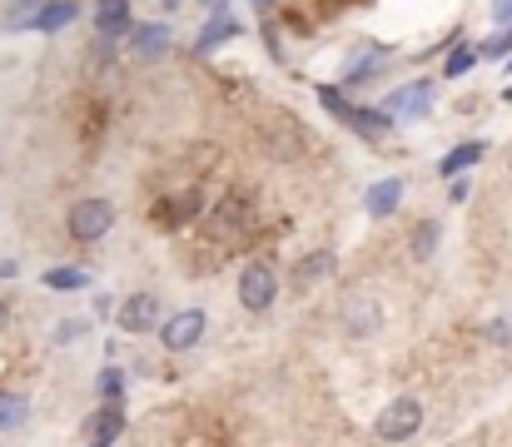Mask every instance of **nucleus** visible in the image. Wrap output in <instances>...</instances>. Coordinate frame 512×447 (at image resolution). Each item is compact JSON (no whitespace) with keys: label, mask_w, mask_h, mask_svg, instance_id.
I'll return each instance as SVG.
<instances>
[{"label":"nucleus","mask_w":512,"mask_h":447,"mask_svg":"<svg viewBox=\"0 0 512 447\" xmlns=\"http://www.w3.org/2000/svg\"><path fill=\"white\" fill-rule=\"evenodd\" d=\"M319 100H324V110L343 120L353 135H363V140H383L388 130H393V120L383 115V110H368V105H353V100H343L334 85H319Z\"/></svg>","instance_id":"f257e3e1"},{"label":"nucleus","mask_w":512,"mask_h":447,"mask_svg":"<svg viewBox=\"0 0 512 447\" xmlns=\"http://www.w3.org/2000/svg\"><path fill=\"white\" fill-rule=\"evenodd\" d=\"M65 229H70L75 244H95V239H105V234L115 229V204H110V199H80V204L70 209Z\"/></svg>","instance_id":"f03ea898"},{"label":"nucleus","mask_w":512,"mask_h":447,"mask_svg":"<svg viewBox=\"0 0 512 447\" xmlns=\"http://www.w3.org/2000/svg\"><path fill=\"white\" fill-rule=\"evenodd\" d=\"M373 433H378L383 443H408V438H418V433H423V403H418V398H393V403L378 413Z\"/></svg>","instance_id":"7ed1b4c3"},{"label":"nucleus","mask_w":512,"mask_h":447,"mask_svg":"<svg viewBox=\"0 0 512 447\" xmlns=\"http://www.w3.org/2000/svg\"><path fill=\"white\" fill-rule=\"evenodd\" d=\"M274 298H279V274L269 264H244V274H239V303L249 313H264V308H274Z\"/></svg>","instance_id":"20e7f679"},{"label":"nucleus","mask_w":512,"mask_h":447,"mask_svg":"<svg viewBox=\"0 0 512 447\" xmlns=\"http://www.w3.org/2000/svg\"><path fill=\"white\" fill-rule=\"evenodd\" d=\"M428 110H433V85H428V80H413V85L383 95V115H388L393 125H398V120H423Z\"/></svg>","instance_id":"39448f33"},{"label":"nucleus","mask_w":512,"mask_h":447,"mask_svg":"<svg viewBox=\"0 0 512 447\" xmlns=\"http://www.w3.org/2000/svg\"><path fill=\"white\" fill-rule=\"evenodd\" d=\"M204 328H209L204 308H184V313H174V318L160 323V343H165L170 353H184V348H194V343L204 338Z\"/></svg>","instance_id":"423d86ee"},{"label":"nucleus","mask_w":512,"mask_h":447,"mask_svg":"<svg viewBox=\"0 0 512 447\" xmlns=\"http://www.w3.org/2000/svg\"><path fill=\"white\" fill-rule=\"evenodd\" d=\"M378 323H383V308H378L368 294H353L343 303V333L368 338V333H378Z\"/></svg>","instance_id":"0eeeda50"},{"label":"nucleus","mask_w":512,"mask_h":447,"mask_svg":"<svg viewBox=\"0 0 512 447\" xmlns=\"http://www.w3.org/2000/svg\"><path fill=\"white\" fill-rule=\"evenodd\" d=\"M75 15H80L75 0H45V5H40L35 15H25L20 25H25V30H40V35H55V30H65Z\"/></svg>","instance_id":"6e6552de"},{"label":"nucleus","mask_w":512,"mask_h":447,"mask_svg":"<svg viewBox=\"0 0 512 447\" xmlns=\"http://www.w3.org/2000/svg\"><path fill=\"white\" fill-rule=\"evenodd\" d=\"M125 333H150L160 323V294H130V303L120 308Z\"/></svg>","instance_id":"1a4fd4ad"},{"label":"nucleus","mask_w":512,"mask_h":447,"mask_svg":"<svg viewBox=\"0 0 512 447\" xmlns=\"http://www.w3.org/2000/svg\"><path fill=\"white\" fill-rule=\"evenodd\" d=\"M234 35H239V20H234L224 5H214V15L204 20V30H199V40H194V50L204 55V50H214L219 40H234Z\"/></svg>","instance_id":"9d476101"},{"label":"nucleus","mask_w":512,"mask_h":447,"mask_svg":"<svg viewBox=\"0 0 512 447\" xmlns=\"http://www.w3.org/2000/svg\"><path fill=\"white\" fill-rule=\"evenodd\" d=\"M95 30H100V40L125 35V30H130V0H100V10H95Z\"/></svg>","instance_id":"9b49d317"},{"label":"nucleus","mask_w":512,"mask_h":447,"mask_svg":"<svg viewBox=\"0 0 512 447\" xmlns=\"http://www.w3.org/2000/svg\"><path fill=\"white\" fill-rule=\"evenodd\" d=\"M120 433H125V408H120V403H105L100 418L90 423V447H115Z\"/></svg>","instance_id":"f8f14e48"},{"label":"nucleus","mask_w":512,"mask_h":447,"mask_svg":"<svg viewBox=\"0 0 512 447\" xmlns=\"http://www.w3.org/2000/svg\"><path fill=\"white\" fill-rule=\"evenodd\" d=\"M488 154V145L483 140H468V145H453L448 154H443V164H438V174H448V179H458L463 169H473L478 159Z\"/></svg>","instance_id":"ddd939ff"},{"label":"nucleus","mask_w":512,"mask_h":447,"mask_svg":"<svg viewBox=\"0 0 512 447\" xmlns=\"http://www.w3.org/2000/svg\"><path fill=\"white\" fill-rule=\"evenodd\" d=\"M363 204H368V214H378V219H383V214H393V209L403 204V179H378V184L368 189V199H363Z\"/></svg>","instance_id":"4468645a"},{"label":"nucleus","mask_w":512,"mask_h":447,"mask_svg":"<svg viewBox=\"0 0 512 447\" xmlns=\"http://www.w3.org/2000/svg\"><path fill=\"white\" fill-rule=\"evenodd\" d=\"M383 60H388V50H358V60L343 65V80L348 85H363V80H373L383 70Z\"/></svg>","instance_id":"2eb2a0df"},{"label":"nucleus","mask_w":512,"mask_h":447,"mask_svg":"<svg viewBox=\"0 0 512 447\" xmlns=\"http://www.w3.org/2000/svg\"><path fill=\"white\" fill-rule=\"evenodd\" d=\"M329 274H334V254H329V249H319V254H309V259L294 269V284H299V289H314V284H319V279H329Z\"/></svg>","instance_id":"dca6fc26"},{"label":"nucleus","mask_w":512,"mask_h":447,"mask_svg":"<svg viewBox=\"0 0 512 447\" xmlns=\"http://www.w3.org/2000/svg\"><path fill=\"white\" fill-rule=\"evenodd\" d=\"M25 418H30V398L25 393H0V433L25 428Z\"/></svg>","instance_id":"f3484780"},{"label":"nucleus","mask_w":512,"mask_h":447,"mask_svg":"<svg viewBox=\"0 0 512 447\" xmlns=\"http://www.w3.org/2000/svg\"><path fill=\"white\" fill-rule=\"evenodd\" d=\"M135 50H140L145 60H160V55L170 50V30H165V25H140V30H135Z\"/></svg>","instance_id":"a211bd4d"},{"label":"nucleus","mask_w":512,"mask_h":447,"mask_svg":"<svg viewBox=\"0 0 512 447\" xmlns=\"http://www.w3.org/2000/svg\"><path fill=\"white\" fill-rule=\"evenodd\" d=\"M473 65H478V45H468V40H463V45H453V50H448V60H443V75H448V80H463Z\"/></svg>","instance_id":"6ab92c4d"},{"label":"nucleus","mask_w":512,"mask_h":447,"mask_svg":"<svg viewBox=\"0 0 512 447\" xmlns=\"http://www.w3.org/2000/svg\"><path fill=\"white\" fill-rule=\"evenodd\" d=\"M85 284H90L85 269H45V289H65V294H75V289H85Z\"/></svg>","instance_id":"aec40b11"},{"label":"nucleus","mask_w":512,"mask_h":447,"mask_svg":"<svg viewBox=\"0 0 512 447\" xmlns=\"http://www.w3.org/2000/svg\"><path fill=\"white\" fill-rule=\"evenodd\" d=\"M95 393H100V403H120V393H125V368H105V373L95 378Z\"/></svg>","instance_id":"412c9836"},{"label":"nucleus","mask_w":512,"mask_h":447,"mask_svg":"<svg viewBox=\"0 0 512 447\" xmlns=\"http://www.w3.org/2000/svg\"><path fill=\"white\" fill-rule=\"evenodd\" d=\"M503 55H512V25H503L493 40L478 45V60H503Z\"/></svg>","instance_id":"4be33fe9"},{"label":"nucleus","mask_w":512,"mask_h":447,"mask_svg":"<svg viewBox=\"0 0 512 447\" xmlns=\"http://www.w3.org/2000/svg\"><path fill=\"white\" fill-rule=\"evenodd\" d=\"M433 249H438V224L428 219V224H418V234H413V254H418V259H428Z\"/></svg>","instance_id":"5701e85b"},{"label":"nucleus","mask_w":512,"mask_h":447,"mask_svg":"<svg viewBox=\"0 0 512 447\" xmlns=\"http://www.w3.org/2000/svg\"><path fill=\"white\" fill-rule=\"evenodd\" d=\"M85 338V318H65L55 323V343H80Z\"/></svg>","instance_id":"b1692460"},{"label":"nucleus","mask_w":512,"mask_h":447,"mask_svg":"<svg viewBox=\"0 0 512 447\" xmlns=\"http://www.w3.org/2000/svg\"><path fill=\"white\" fill-rule=\"evenodd\" d=\"M468 194H473V179H468V174H458V179H448V199H453V204H463Z\"/></svg>","instance_id":"393cba45"},{"label":"nucleus","mask_w":512,"mask_h":447,"mask_svg":"<svg viewBox=\"0 0 512 447\" xmlns=\"http://www.w3.org/2000/svg\"><path fill=\"white\" fill-rule=\"evenodd\" d=\"M488 338H493V343H512V318H498V323H488Z\"/></svg>","instance_id":"a878e982"},{"label":"nucleus","mask_w":512,"mask_h":447,"mask_svg":"<svg viewBox=\"0 0 512 447\" xmlns=\"http://www.w3.org/2000/svg\"><path fill=\"white\" fill-rule=\"evenodd\" d=\"M40 5H45V0H15V15H20V20H25V15H35V10H40ZM20 20H15V25H20Z\"/></svg>","instance_id":"bb28decb"},{"label":"nucleus","mask_w":512,"mask_h":447,"mask_svg":"<svg viewBox=\"0 0 512 447\" xmlns=\"http://www.w3.org/2000/svg\"><path fill=\"white\" fill-rule=\"evenodd\" d=\"M493 15H498V25H512V0H493Z\"/></svg>","instance_id":"cd10ccee"},{"label":"nucleus","mask_w":512,"mask_h":447,"mask_svg":"<svg viewBox=\"0 0 512 447\" xmlns=\"http://www.w3.org/2000/svg\"><path fill=\"white\" fill-rule=\"evenodd\" d=\"M15 269H20V264H15V259H0V279H10V274H15Z\"/></svg>","instance_id":"c85d7f7f"},{"label":"nucleus","mask_w":512,"mask_h":447,"mask_svg":"<svg viewBox=\"0 0 512 447\" xmlns=\"http://www.w3.org/2000/svg\"><path fill=\"white\" fill-rule=\"evenodd\" d=\"M503 100H508V105H512V85H508V90H503Z\"/></svg>","instance_id":"c756f323"},{"label":"nucleus","mask_w":512,"mask_h":447,"mask_svg":"<svg viewBox=\"0 0 512 447\" xmlns=\"http://www.w3.org/2000/svg\"><path fill=\"white\" fill-rule=\"evenodd\" d=\"M0 323H5V308H0Z\"/></svg>","instance_id":"7c9ffc66"}]
</instances>
